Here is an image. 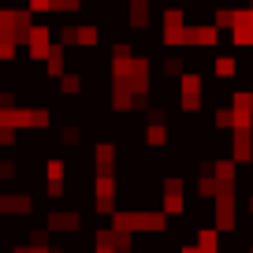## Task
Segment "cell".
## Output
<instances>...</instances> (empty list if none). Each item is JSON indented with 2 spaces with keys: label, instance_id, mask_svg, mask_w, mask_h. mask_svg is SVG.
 Returning a JSON list of instances; mask_svg holds the SVG:
<instances>
[{
  "label": "cell",
  "instance_id": "1",
  "mask_svg": "<svg viewBox=\"0 0 253 253\" xmlns=\"http://www.w3.org/2000/svg\"><path fill=\"white\" fill-rule=\"evenodd\" d=\"M30 34V11L0 8V45H23Z\"/></svg>",
  "mask_w": 253,
  "mask_h": 253
},
{
  "label": "cell",
  "instance_id": "2",
  "mask_svg": "<svg viewBox=\"0 0 253 253\" xmlns=\"http://www.w3.org/2000/svg\"><path fill=\"white\" fill-rule=\"evenodd\" d=\"M179 104H182V112H198L201 108V75L198 71H182L179 75Z\"/></svg>",
  "mask_w": 253,
  "mask_h": 253
},
{
  "label": "cell",
  "instance_id": "3",
  "mask_svg": "<svg viewBox=\"0 0 253 253\" xmlns=\"http://www.w3.org/2000/svg\"><path fill=\"white\" fill-rule=\"evenodd\" d=\"M216 41H220V30H216V26L212 23H201V26H182V48H186V45H201V48H205V45H216Z\"/></svg>",
  "mask_w": 253,
  "mask_h": 253
},
{
  "label": "cell",
  "instance_id": "4",
  "mask_svg": "<svg viewBox=\"0 0 253 253\" xmlns=\"http://www.w3.org/2000/svg\"><path fill=\"white\" fill-rule=\"evenodd\" d=\"M231 157L238 164H250L253 160V126H235V134H231Z\"/></svg>",
  "mask_w": 253,
  "mask_h": 253
},
{
  "label": "cell",
  "instance_id": "5",
  "mask_svg": "<svg viewBox=\"0 0 253 253\" xmlns=\"http://www.w3.org/2000/svg\"><path fill=\"white\" fill-rule=\"evenodd\" d=\"M26 48H30V60H45L48 48H52V30H48V26H30Z\"/></svg>",
  "mask_w": 253,
  "mask_h": 253
},
{
  "label": "cell",
  "instance_id": "6",
  "mask_svg": "<svg viewBox=\"0 0 253 253\" xmlns=\"http://www.w3.org/2000/svg\"><path fill=\"white\" fill-rule=\"evenodd\" d=\"M231 41L235 45H253V8H238L235 23H231Z\"/></svg>",
  "mask_w": 253,
  "mask_h": 253
},
{
  "label": "cell",
  "instance_id": "7",
  "mask_svg": "<svg viewBox=\"0 0 253 253\" xmlns=\"http://www.w3.org/2000/svg\"><path fill=\"white\" fill-rule=\"evenodd\" d=\"M34 201L26 194H0V216H26Z\"/></svg>",
  "mask_w": 253,
  "mask_h": 253
},
{
  "label": "cell",
  "instance_id": "8",
  "mask_svg": "<svg viewBox=\"0 0 253 253\" xmlns=\"http://www.w3.org/2000/svg\"><path fill=\"white\" fill-rule=\"evenodd\" d=\"M82 216L79 212H48V231H79Z\"/></svg>",
  "mask_w": 253,
  "mask_h": 253
},
{
  "label": "cell",
  "instance_id": "9",
  "mask_svg": "<svg viewBox=\"0 0 253 253\" xmlns=\"http://www.w3.org/2000/svg\"><path fill=\"white\" fill-rule=\"evenodd\" d=\"M126 11H130V26H138V30H142V26H149V11H153V4L149 0H126Z\"/></svg>",
  "mask_w": 253,
  "mask_h": 253
},
{
  "label": "cell",
  "instance_id": "10",
  "mask_svg": "<svg viewBox=\"0 0 253 253\" xmlns=\"http://www.w3.org/2000/svg\"><path fill=\"white\" fill-rule=\"evenodd\" d=\"M93 164H97V175H112L116 149H112V145H97V149H93Z\"/></svg>",
  "mask_w": 253,
  "mask_h": 253
},
{
  "label": "cell",
  "instance_id": "11",
  "mask_svg": "<svg viewBox=\"0 0 253 253\" xmlns=\"http://www.w3.org/2000/svg\"><path fill=\"white\" fill-rule=\"evenodd\" d=\"M198 250L201 253H220V231H209V227H201L198 231Z\"/></svg>",
  "mask_w": 253,
  "mask_h": 253
},
{
  "label": "cell",
  "instance_id": "12",
  "mask_svg": "<svg viewBox=\"0 0 253 253\" xmlns=\"http://www.w3.org/2000/svg\"><path fill=\"white\" fill-rule=\"evenodd\" d=\"M160 212L171 220V216H182L186 212V194H164V209Z\"/></svg>",
  "mask_w": 253,
  "mask_h": 253
},
{
  "label": "cell",
  "instance_id": "13",
  "mask_svg": "<svg viewBox=\"0 0 253 253\" xmlns=\"http://www.w3.org/2000/svg\"><path fill=\"white\" fill-rule=\"evenodd\" d=\"M45 71L52 75V79H60V75H63V45H52V48H48V56H45Z\"/></svg>",
  "mask_w": 253,
  "mask_h": 253
},
{
  "label": "cell",
  "instance_id": "14",
  "mask_svg": "<svg viewBox=\"0 0 253 253\" xmlns=\"http://www.w3.org/2000/svg\"><path fill=\"white\" fill-rule=\"evenodd\" d=\"M82 89V75H60V93L63 97H75Z\"/></svg>",
  "mask_w": 253,
  "mask_h": 253
},
{
  "label": "cell",
  "instance_id": "15",
  "mask_svg": "<svg viewBox=\"0 0 253 253\" xmlns=\"http://www.w3.org/2000/svg\"><path fill=\"white\" fill-rule=\"evenodd\" d=\"M145 142H149V145H164L168 142V126L164 123H149V126H145Z\"/></svg>",
  "mask_w": 253,
  "mask_h": 253
},
{
  "label": "cell",
  "instance_id": "16",
  "mask_svg": "<svg viewBox=\"0 0 253 253\" xmlns=\"http://www.w3.org/2000/svg\"><path fill=\"white\" fill-rule=\"evenodd\" d=\"M75 45H97V26H75Z\"/></svg>",
  "mask_w": 253,
  "mask_h": 253
},
{
  "label": "cell",
  "instance_id": "17",
  "mask_svg": "<svg viewBox=\"0 0 253 253\" xmlns=\"http://www.w3.org/2000/svg\"><path fill=\"white\" fill-rule=\"evenodd\" d=\"M212 71L220 75V79H231V75H235V60H231V56H216Z\"/></svg>",
  "mask_w": 253,
  "mask_h": 253
},
{
  "label": "cell",
  "instance_id": "18",
  "mask_svg": "<svg viewBox=\"0 0 253 253\" xmlns=\"http://www.w3.org/2000/svg\"><path fill=\"white\" fill-rule=\"evenodd\" d=\"M79 8H82L79 0H48V11H60V15L63 11H79Z\"/></svg>",
  "mask_w": 253,
  "mask_h": 253
},
{
  "label": "cell",
  "instance_id": "19",
  "mask_svg": "<svg viewBox=\"0 0 253 253\" xmlns=\"http://www.w3.org/2000/svg\"><path fill=\"white\" fill-rule=\"evenodd\" d=\"M60 142H67V145H79V126H63V130H60Z\"/></svg>",
  "mask_w": 253,
  "mask_h": 253
},
{
  "label": "cell",
  "instance_id": "20",
  "mask_svg": "<svg viewBox=\"0 0 253 253\" xmlns=\"http://www.w3.org/2000/svg\"><path fill=\"white\" fill-rule=\"evenodd\" d=\"M15 175H19L15 160H0V179H15Z\"/></svg>",
  "mask_w": 253,
  "mask_h": 253
},
{
  "label": "cell",
  "instance_id": "21",
  "mask_svg": "<svg viewBox=\"0 0 253 253\" xmlns=\"http://www.w3.org/2000/svg\"><path fill=\"white\" fill-rule=\"evenodd\" d=\"M212 119H216V126H235V116H231V108H220Z\"/></svg>",
  "mask_w": 253,
  "mask_h": 253
},
{
  "label": "cell",
  "instance_id": "22",
  "mask_svg": "<svg viewBox=\"0 0 253 253\" xmlns=\"http://www.w3.org/2000/svg\"><path fill=\"white\" fill-rule=\"evenodd\" d=\"M48 179H63V160H48Z\"/></svg>",
  "mask_w": 253,
  "mask_h": 253
},
{
  "label": "cell",
  "instance_id": "23",
  "mask_svg": "<svg viewBox=\"0 0 253 253\" xmlns=\"http://www.w3.org/2000/svg\"><path fill=\"white\" fill-rule=\"evenodd\" d=\"M26 11H30V15L34 11H48V0H26Z\"/></svg>",
  "mask_w": 253,
  "mask_h": 253
},
{
  "label": "cell",
  "instance_id": "24",
  "mask_svg": "<svg viewBox=\"0 0 253 253\" xmlns=\"http://www.w3.org/2000/svg\"><path fill=\"white\" fill-rule=\"evenodd\" d=\"M30 246H48V231H34V235H30Z\"/></svg>",
  "mask_w": 253,
  "mask_h": 253
},
{
  "label": "cell",
  "instance_id": "25",
  "mask_svg": "<svg viewBox=\"0 0 253 253\" xmlns=\"http://www.w3.org/2000/svg\"><path fill=\"white\" fill-rule=\"evenodd\" d=\"M250 216H253V198H250Z\"/></svg>",
  "mask_w": 253,
  "mask_h": 253
},
{
  "label": "cell",
  "instance_id": "26",
  "mask_svg": "<svg viewBox=\"0 0 253 253\" xmlns=\"http://www.w3.org/2000/svg\"><path fill=\"white\" fill-rule=\"evenodd\" d=\"M250 8H253V0H250Z\"/></svg>",
  "mask_w": 253,
  "mask_h": 253
}]
</instances>
